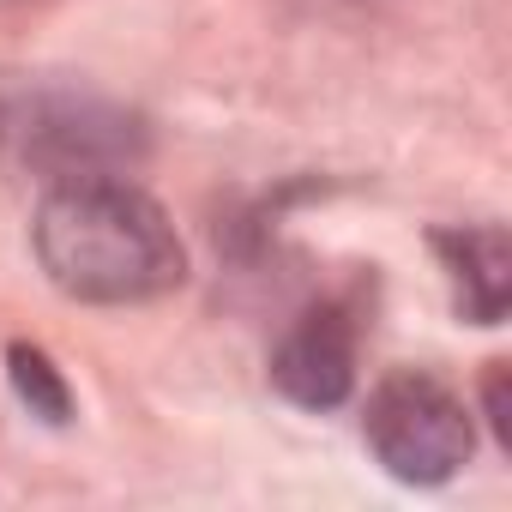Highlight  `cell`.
<instances>
[{"label": "cell", "mask_w": 512, "mask_h": 512, "mask_svg": "<svg viewBox=\"0 0 512 512\" xmlns=\"http://www.w3.org/2000/svg\"><path fill=\"white\" fill-rule=\"evenodd\" d=\"M488 422L500 434V446H512V398H506V362L488 368Z\"/></svg>", "instance_id": "8992f818"}, {"label": "cell", "mask_w": 512, "mask_h": 512, "mask_svg": "<svg viewBox=\"0 0 512 512\" xmlns=\"http://www.w3.org/2000/svg\"><path fill=\"white\" fill-rule=\"evenodd\" d=\"M272 380L290 404L302 410H332L350 398L356 386V332L338 308H314L302 314V326L278 344L272 356Z\"/></svg>", "instance_id": "3957f363"}, {"label": "cell", "mask_w": 512, "mask_h": 512, "mask_svg": "<svg viewBox=\"0 0 512 512\" xmlns=\"http://www.w3.org/2000/svg\"><path fill=\"white\" fill-rule=\"evenodd\" d=\"M362 434H368L374 458L398 482H416V488H434V482L458 476L470 446H476L464 398L452 386H440L434 374H422V368H398L374 386Z\"/></svg>", "instance_id": "7a4b0ae2"}, {"label": "cell", "mask_w": 512, "mask_h": 512, "mask_svg": "<svg viewBox=\"0 0 512 512\" xmlns=\"http://www.w3.org/2000/svg\"><path fill=\"white\" fill-rule=\"evenodd\" d=\"M440 260L458 284V308L476 326H500L506 302H512V241L506 229L482 223V229H440L434 235Z\"/></svg>", "instance_id": "277c9868"}, {"label": "cell", "mask_w": 512, "mask_h": 512, "mask_svg": "<svg viewBox=\"0 0 512 512\" xmlns=\"http://www.w3.org/2000/svg\"><path fill=\"white\" fill-rule=\"evenodd\" d=\"M7 368H13V392L31 404V416H43V422H67V416H73V392H67L61 368H55L43 350L13 344V350H7Z\"/></svg>", "instance_id": "5b68a950"}, {"label": "cell", "mask_w": 512, "mask_h": 512, "mask_svg": "<svg viewBox=\"0 0 512 512\" xmlns=\"http://www.w3.org/2000/svg\"><path fill=\"white\" fill-rule=\"evenodd\" d=\"M37 260L49 284L73 302L133 308L187 284V247L169 211L103 175L61 181L37 211Z\"/></svg>", "instance_id": "6da1fadb"}]
</instances>
